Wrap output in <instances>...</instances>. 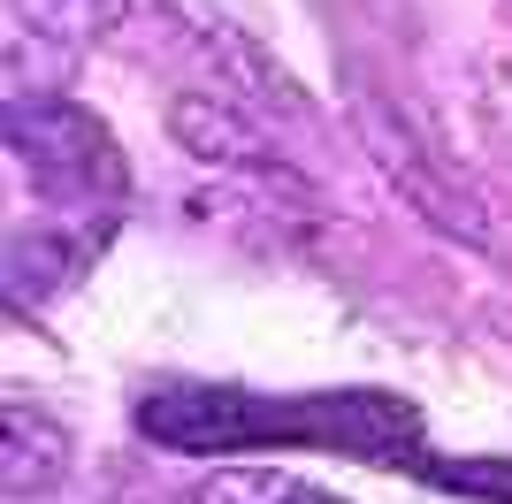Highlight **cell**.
Masks as SVG:
<instances>
[{
	"instance_id": "8992f818",
	"label": "cell",
	"mask_w": 512,
	"mask_h": 504,
	"mask_svg": "<svg viewBox=\"0 0 512 504\" xmlns=\"http://www.w3.org/2000/svg\"><path fill=\"white\" fill-rule=\"evenodd\" d=\"M192 504H344V497L291 474V466H222V474L199 482Z\"/></svg>"
},
{
	"instance_id": "277c9868",
	"label": "cell",
	"mask_w": 512,
	"mask_h": 504,
	"mask_svg": "<svg viewBox=\"0 0 512 504\" xmlns=\"http://www.w3.org/2000/svg\"><path fill=\"white\" fill-rule=\"evenodd\" d=\"M69 466V428L46 405H8V497H39Z\"/></svg>"
},
{
	"instance_id": "6da1fadb",
	"label": "cell",
	"mask_w": 512,
	"mask_h": 504,
	"mask_svg": "<svg viewBox=\"0 0 512 504\" xmlns=\"http://www.w3.org/2000/svg\"><path fill=\"white\" fill-rule=\"evenodd\" d=\"M138 428L176 451H253V443H329V451H360L390 459L421 443V420L406 398H237V390H161L138 405Z\"/></svg>"
},
{
	"instance_id": "5b68a950",
	"label": "cell",
	"mask_w": 512,
	"mask_h": 504,
	"mask_svg": "<svg viewBox=\"0 0 512 504\" xmlns=\"http://www.w3.org/2000/svg\"><path fill=\"white\" fill-rule=\"evenodd\" d=\"M169 130L184 138V146L199 153V161H237V168H276V153L253 138V123L245 115H230L222 100H176L169 107Z\"/></svg>"
},
{
	"instance_id": "7a4b0ae2",
	"label": "cell",
	"mask_w": 512,
	"mask_h": 504,
	"mask_svg": "<svg viewBox=\"0 0 512 504\" xmlns=\"http://www.w3.org/2000/svg\"><path fill=\"white\" fill-rule=\"evenodd\" d=\"M8 146L31 168V184L54 191V199H123V184H130L115 138L69 100H23L8 115Z\"/></svg>"
},
{
	"instance_id": "3957f363",
	"label": "cell",
	"mask_w": 512,
	"mask_h": 504,
	"mask_svg": "<svg viewBox=\"0 0 512 504\" xmlns=\"http://www.w3.org/2000/svg\"><path fill=\"white\" fill-rule=\"evenodd\" d=\"M360 123H367V138H375V153H383V176L406 191V199L428 214V222H436V230L467 237V245H490V230H482V207H474V199H459V184H436V176H428V153L413 146L406 130H383V115H375V107H367Z\"/></svg>"
}]
</instances>
